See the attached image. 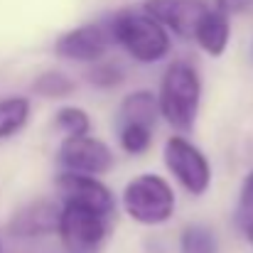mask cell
<instances>
[{
	"label": "cell",
	"mask_w": 253,
	"mask_h": 253,
	"mask_svg": "<svg viewBox=\"0 0 253 253\" xmlns=\"http://www.w3.org/2000/svg\"><path fill=\"white\" fill-rule=\"evenodd\" d=\"M111 35L135 62L143 64L160 62L169 52L168 30L145 12H118L111 22Z\"/></svg>",
	"instance_id": "obj_2"
},
{
	"label": "cell",
	"mask_w": 253,
	"mask_h": 253,
	"mask_svg": "<svg viewBox=\"0 0 253 253\" xmlns=\"http://www.w3.org/2000/svg\"><path fill=\"white\" fill-rule=\"evenodd\" d=\"M57 57L72 62H98L108 52V35L101 25H82L77 30L64 32L54 44Z\"/></svg>",
	"instance_id": "obj_10"
},
{
	"label": "cell",
	"mask_w": 253,
	"mask_h": 253,
	"mask_svg": "<svg viewBox=\"0 0 253 253\" xmlns=\"http://www.w3.org/2000/svg\"><path fill=\"white\" fill-rule=\"evenodd\" d=\"M30 118V101L22 96H10L0 101V140L15 135L25 128Z\"/></svg>",
	"instance_id": "obj_13"
},
{
	"label": "cell",
	"mask_w": 253,
	"mask_h": 253,
	"mask_svg": "<svg viewBox=\"0 0 253 253\" xmlns=\"http://www.w3.org/2000/svg\"><path fill=\"white\" fill-rule=\"evenodd\" d=\"M57 160L67 172L86 174V177L103 174L113 168V153L108 150V145L98 138H91V135L67 138L59 145Z\"/></svg>",
	"instance_id": "obj_7"
},
{
	"label": "cell",
	"mask_w": 253,
	"mask_h": 253,
	"mask_svg": "<svg viewBox=\"0 0 253 253\" xmlns=\"http://www.w3.org/2000/svg\"><path fill=\"white\" fill-rule=\"evenodd\" d=\"M123 207L133 221L155 226L172 216L174 192L158 174H138L123 189Z\"/></svg>",
	"instance_id": "obj_4"
},
{
	"label": "cell",
	"mask_w": 253,
	"mask_h": 253,
	"mask_svg": "<svg viewBox=\"0 0 253 253\" xmlns=\"http://www.w3.org/2000/svg\"><path fill=\"white\" fill-rule=\"evenodd\" d=\"M229 37H231V25H229V15H224L221 10L216 7H209L204 12V17L199 20L197 30H194V40L197 44L211 54V57H221L226 44H229Z\"/></svg>",
	"instance_id": "obj_12"
},
{
	"label": "cell",
	"mask_w": 253,
	"mask_h": 253,
	"mask_svg": "<svg viewBox=\"0 0 253 253\" xmlns=\"http://www.w3.org/2000/svg\"><path fill=\"white\" fill-rule=\"evenodd\" d=\"M234 221H236V226L244 234H249L253 229V169L246 174V179L241 184L239 204H236V211H234Z\"/></svg>",
	"instance_id": "obj_17"
},
{
	"label": "cell",
	"mask_w": 253,
	"mask_h": 253,
	"mask_svg": "<svg viewBox=\"0 0 253 253\" xmlns=\"http://www.w3.org/2000/svg\"><path fill=\"white\" fill-rule=\"evenodd\" d=\"M207 10L209 5L204 0H148L143 5L145 15L179 37H194V30Z\"/></svg>",
	"instance_id": "obj_9"
},
{
	"label": "cell",
	"mask_w": 253,
	"mask_h": 253,
	"mask_svg": "<svg viewBox=\"0 0 253 253\" xmlns=\"http://www.w3.org/2000/svg\"><path fill=\"white\" fill-rule=\"evenodd\" d=\"M158 113V98L150 91H135L123 98L116 113V133L126 153L140 155L150 148Z\"/></svg>",
	"instance_id": "obj_3"
},
{
	"label": "cell",
	"mask_w": 253,
	"mask_h": 253,
	"mask_svg": "<svg viewBox=\"0 0 253 253\" xmlns=\"http://www.w3.org/2000/svg\"><path fill=\"white\" fill-rule=\"evenodd\" d=\"M59 194L64 199V204H79L88 207L103 216H113L116 211V199L111 194V189L98 182L96 177H86V174H74V172H62L57 179Z\"/></svg>",
	"instance_id": "obj_8"
},
{
	"label": "cell",
	"mask_w": 253,
	"mask_h": 253,
	"mask_svg": "<svg viewBox=\"0 0 253 253\" xmlns=\"http://www.w3.org/2000/svg\"><path fill=\"white\" fill-rule=\"evenodd\" d=\"M57 234L67 253H101L108 236V216L88 207L62 204Z\"/></svg>",
	"instance_id": "obj_5"
},
{
	"label": "cell",
	"mask_w": 253,
	"mask_h": 253,
	"mask_svg": "<svg viewBox=\"0 0 253 253\" xmlns=\"http://www.w3.org/2000/svg\"><path fill=\"white\" fill-rule=\"evenodd\" d=\"M91 82L101 88H111V86H118L123 82V72L118 64H96L93 72L88 74Z\"/></svg>",
	"instance_id": "obj_18"
},
{
	"label": "cell",
	"mask_w": 253,
	"mask_h": 253,
	"mask_svg": "<svg viewBox=\"0 0 253 253\" xmlns=\"http://www.w3.org/2000/svg\"><path fill=\"white\" fill-rule=\"evenodd\" d=\"M202 98V82L192 64L187 62H172L160 82L158 108L160 116L179 133L192 130L199 111Z\"/></svg>",
	"instance_id": "obj_1"
},
{
	"label": "cell",
	"mask_w": 253,
	"mask_h": 253,
	"mask_svg": "<svg viewBox=\"0 0 253 253\" xmlns=\"http://www.w3.org/2000/svg\"><path fill=\"white\" fill-rule=\"evenodd\" d=\"M54 123L59 130L67 133V138H82V135H88V128H91V121L82 108L77 106H64L57 111L54 116Z\"/></svg>",
	"instance_id": "obj_16"
},
{
	"label": "cell",
	"mask_w": 253,
	"mask_h": 253,
	"mask_svg": "<svg viewBox=\"0 0 253 253\" xmlns=\"http://www.w3.org/2000/svg\"><path fill=\"white\" fill-rule=\"evenodd\" d=\"M246 236H249V241H251V246H253V229L249 231V234H246Z\"/></svg>",
	"instance_id": "obj_20"
},
{
	"label": "cell",
	"mask_w": 253,
	"mask_h": 253,
	"mask_svg": "<svg viewBox=\"0 0 253 253\" xmlns=\"http://www.w3.org/2000/svg\"><path fill=\"white\" fill-rule=\"evenodd\" d=\"M32 91L37 96H44V98H67L77 91V84L72 77H67L64 72H57V69H49L44 74H40L35 82H32Z\"/></svg>",
	"instance_id": "obj_14"
},
{
	"label": "cell",
	"mask_w": 253,
	"mask_h": 253,
	"mask_svg": "<svg viewBox=\"0 0 253 253\" xmlns=\"http://www.w3.org/2000/svg\"><path fill=\"white\" fill-rule=\"evenodd\" d=\"M57 221H59V207H54L52 202H32L27 207H22L12 219L7 231L12 236L20 239H30V236H42V234H52L57 231Z\"/></svg>",
	"instance_id": "obj_11"
},
{
	"label": "cell",
	"mask_w": 253,
	"mask_h": 253,
	"mask_svg": "<svg viewBox=\"0 0 253 253\" xmlns=\"http://www.w3.org/2000/svg\"><path fill=\"white\" fill-rule=\"evenodd\" d=\"M165 165L189 194H204L211 184V168L207 158L182 135H172L165 143Z\"/></svg>",
	"instance_id": "obj_6"
},
{
	"label": "cell",
	"mask_w": 253,
	"mask_h": 253,
	"mask_svg": "<svg viewBox=\"0 0 253 253\" xmlns=\"http://www.w3.org/2000/svg\"><path fill=\"white\" fill-rule=\"evenodd\" d=\"M216 10L224 15H246L253 12V0H216Z\"/></svg>",
	"instance_id": "obj_19"
},
{
	"label": "cell",
	"mask_w": 253,
	"mask_h": 253,
	"mask_svg": "<svg viewBox=\"0 0 253 253\" xmlns=\"http://www.w3.org/2000/svg\"><path fill=\"white\" fill-rule=\"evenodd\" d=\"M179 251L182 253H216L219 251L216 234L209 226H204V224H192L179 236Z\"/></svg>",
	"instance_id": "obj_15"
}]
</instances>
